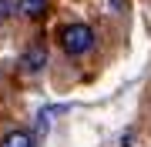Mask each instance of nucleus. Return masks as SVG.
<instances>
[{
	"label": "nucleus",
	"mask_w": 151,
	"mask_h": 147,
	"mask_svg": "<svg viewBox=\"0 0 151 147\" xmlns=\"http://www.w3.org/2000/svg\"><path fill=\"white\" fill-rule=\"evenodd\" d=\"M60 44H64V50L70 57H81V54H87L94 47V30L87 23H67L60 30Z\"/></svg>",
	"instance_id": "nucleus-1"
},
{
	"label": "nucleus",
	"mask_w": 151,
	"mask_h": 147,
	"mask_svg": "<svg viewBox=\"0 0 151 147\" xmlns=\"http://www.w3.org/2000/svg\"><path fill=\"white\" fill-rule=\"evenodd\" d=\"M44 64H47V50H44V44H37V47H30L27 54H24V70H27V74H34V70H40Z\"/></svg>",
	"instance_id": "nucleus-2"
},
{
	"label": "nucleus",
	"mask_w": 151,
	"mask_h": 147,
	"mask_svg": "<svg viewBox=\"0 0 151 147\" xmlns=\"http://www.w3.org/2000/svg\"><path fill=\"white\" fill-rule=\"evenodd\" d=\"M0 147H34V137L27 131H10L4 141H0Z\"/></svg>",
	"instance_id": "nucleus-3"
},
{
	"label": "nucleus",
	"mask_w": 151,
	"mask_h": 147,
	"mask_svg": "<svg viewBox=\"0 0 151 147\" xmlns=\"http://www.w3.org/2000/svg\"><path fill=\"white\" fill-rule=\"evenodd\" d=\"M44 10H47V0H20V13L30 17V20L44 17Z\"/></svg>",
	"instance_id": "nucleus-4"
},
{
	"label": "nucleus",
	"mask_w": 151,
	"mask_h": 147,
	"mask_svg": "<svg viewBox=\"0 0 151 147\" xmlns=\"http://www.w3.org/2000/svg\"><path fill=\"white\" fill-rule=\"evenodd\" d=\"M14 10H17V4H14V0H0V20H7Z\"/></svg>",
	"instance_id": "nucleus-5"
}]
</instances>
